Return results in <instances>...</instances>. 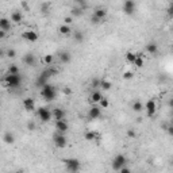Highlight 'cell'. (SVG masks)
<instances>
[{
	"label": "cell",
	"mask_w": 173,
	"mask_h": 173,
	"mask_svg": "<svg viewBox=\"0 0 173 173\" xmlns=\"http://www.w3.org/2000/svg\"><path fill=\"white\" fill-rule=\"evenodd\" d=\"M57 73H58V69H56V68H47V69H45L43 72L39 73V76L37 77V81H35V85L37 86H43L45 84H47L49 78L51 77V76H56Z\"/></svg>",
	"instance_id": "1"
},
{
	"label": "cell",
	"mask_w": 173,
	"mask_h": 173,
	"mask_svg": "<svg viewBox=\"0 0 173 173\" xmlns=\"http://www.w3.org/2000/svg\"><path fill=\"white\" fill-rule=\"evenodd\" d=\"M41 96H42L46 102H53L57 97V89L47 83L43 86H41Z\"/></svg>",
	"instance_id": "2"
},
{
	"label": "cell",
	"mask_w": 173,
	"mask_h": 173,
	"mask_svg": "<svg viewBox=\"0 0 173 173\" xmlns=\"http://www.w3.org/2000/svg\"><path fill=\"white\" fill-rule=\"evenodd\" d=\"M4 81H5V85L10 86V88H18V86L20 85V83H22V77H20L19 73H18V74H11V73H7Z\"/></svg>",
	"instance_id": "3"
},
{
	"label": "cell",
	"mask_w": 173,
	"mask_h": 173,
	"mask_svg": "<svg viewBox=\"0 0 173 173\" xmlns=\"http://www.w3.org/2000/svg\"><path fill=\"white\" fill-rule=\"evenodd\" d=\"M53 142H54V145H56V147L64 149L65 146H66V143H68V138H66V135H65L64 132L56 131L53 134Z\"/></svg>",
	"instance_id": "4"
},
{
	"label": "cell",
	"mask_w": 173,
	"mask_h": 173,
	"mask_svg": "<svg viewBox=\"0 0 173 173\" xmlns=\"http://www.w3.org/2000/svg\"><path fill=\"white\" fill-rule=\"evenodd\" d=\"M37 115H38V118L41 119V122H43V123H47V122H50L51 119H53L51 111L49 110L47 107H39L37 110Z\"/></svg>",
	"instance_id": "5"
},
{
	"label": "cell",
	"mask_w": 173,
	"mask_h": 173,
	"mask_svg": "<svg viewBox=\"0 0 173 173\" xmlns=\"http://www.w3.org/2000/svg\"><path fill=\"white\" fill-rule=\"evenodd\" d=\"M64 164L69 172H78L81 169V162L77 158H65Z\"/></svg>",
	"instance_id": "6"
},
{
	"label": "cell",
	"mask_w": 173,
	"mask_h": 173,
	"mask_svg": "<svg viewBox=\"0 0 173 173\" xmlns=\"http://www.w3.org/2000/svg\"><path fill=\"white\" fill-rule=\"evenodd\" d=\"M126 164H127L126 156H123V154H116L112 159V169L119 172V169H120L122 166H124Z\"/></svg>",
	"instance_id": "7"
},
{
	"label": "cell",
	"mask_w": 173,
	"mask_h": 173,
	"mask_svg": "<svg viewBox=\"0 0 173 173\" xmlns=\"http://www.w3.org/2000/svg\"><path fill=\"white\" fill-rule=\"evenodd\" d=\"M143 110H146V114H147L149 118H153V116L156 115V111H157L156 100L149 99L147 102H146V104H143Z\"/></svg>",
	"instance_id": "8"
},
{
	"label": "cell",
	"mask_w": 173,
	"mask_h": 173,
	"mask_svg": "<svg viewBox=\"0 0 173 173\" xmlns=\"http://www.w3.org/2000/svg\"><path fill=\"white\" fill-rule=\"evenodd\" d=\"M135 8H137V5H135L134 0H124L122 10H123V12L126 14V15H134Z\"/></svg>",
	"instance_id": "9"
},
{
	"label": "cell",
	"mask_w": 173,
	"mask_h": 173,
	"mask_svg": "<svg viewBox=\"0 0 173 173\" xmlns=\"http://www.w3.org/2000/svg\"><path fill=\"white\" fill-rule=\"evenodd\" d=\"M84 138H85V141H88V142H100L102 135L97 131H91V130H89V131L84 132Z\"/></svg>",
	"instance_id": "10"
},
{
	"label": "cell",
	"mask_w": 173,
	"mask_h": 173,
	"mask_svg": "<svg viewBox=\"0 0 173 173\" xmlns=\"http://www.w3.org/2000/svg\"><path fill=\"white\" fill-rule=\"evenodd\" d=\"M22 38H23L24 41H27V42L34 43V42H37L39 37H38L37 31H34V30H27V31H24L23 34H22Z\"/></svg>",
	"instance_id": "11"
},
{
	"label": "cell",
	"mask_w": 173,
	"mask_h": 173,
	"mask_svg": "<svg viewBox=\"0 0 173 173\" xmlns=\"http://www.w3.org/2000/svg\"><path fill=\"white\" fill-rule=\"evenodd\" d=\"M89 119H99L102 116V108L99 107V104H93L88 111Z\"/></svg>",
	"instance_id": "12"
},
{
	"label": "cell",
	"mask_w": 173,
	"mask_h": 173,
	"mask_svg": "<svg viewBox=\"0 0 173 173\" xmlns=\"http://www.w3.org/2000/svg\"><path fill=\"white\" fill-rule=\"evenodd\" d=\"M22 104H23L24 110L29 111V112H31V111L35 110V100L32 99V97H26V99H23Z\"/></svg>",
	"instance_id": "13"
},
{
	"label": "cell",
	"mask_w": 173,
	"mask_h": 173,
	"mask_svg": "<svg viewBox=\"0 0 173 173\" xmlns=\"http://www.w3.org/2000/svg\"><path fill=\"white\" fill-rule=\"evenodd\" d=\"M69 130V124L65 119H61V120H56V131L58 132H66Z\"/></svg>",
	"instance_id": "14"
},
{
	"label": "cell",
	"mask_w": 173,
	"mask_h": 173,
	"mask_svg": "<svg viewBox=\"0 0 173 173\" xmlns=\"http://www.w3.org/2000/svg\"><path fill=\"white\" fill-rule=\"evenodd\" d=\"M23 62L27 65V66H35L37 65V58L32 53H27L23 56Z\"/></svg>",
	"instance_id": "15"
},
{
	"label": "cell",
	"mask_w": 173,
	"mask_h": 173,
	"mask_svg": "<svg viewBox=\"0 0 173 173\" xmlns=\"http://www.w3.org/2000/svg\"><path fill=\"white\" fill-rule=\"evenodd\" d=\"M11 27H12V23H11L10 19L0 16V30H3V31L8 32V31L11 30Z\"/></svg>",
	"instance_id": "16"
},
{
	"label": "cell",
	"mask_w": 173,
	"mask_h": 173,
	"mask_svg": "<svg viewBox=\"0 0 173 173\" xmlns=\"http://www.w3.org/2000/svg\"><path fill=\"white\" fill-rule=\"evenodd\" d=\"M51 115H53L54 120H61V119H65V111L62 108H53L51 110Z\"/></svg>",
	"instance_id": "17"
},
{
	"label": "cell",
	"mask_w": 173,
	"mask_h": 173,
	"mask_svg": "<svg viewBox=\"0 0 173 173\" xmlns=\"http://www.w3.org/2000/svg\"><path fill=\"white\" fill-rule=\"evenodd\" d=\"M11 23H20L22 20H23V14L20 12V11H14L12 14H11Z\"/></svg>",
	"instance_id": "18"
},
{
	"label": "cell",
	"mask_w": 173,
	"mask_h": 173,
	"mask_svg": "<svg viewBox=\"0 0 173 173\" xmlns=\"http://www.w3.org/2000/svg\"><path fill=\"white\" fill-rule=\"evenodd\" d=\"M3 142L7 143V145H12V143L15 142V135H14V132L5 131L4 135H3Z\"/></svg>",
	"instance_id": "19"
},
{
	"label": "cell",
	"mask_w": 173,
	"mask_h": 173,
	"mask_svg": "<svg viewBox=\"0 0 173 173\" xmlns=\"http://www.w3.org/2000/svg\"><path fill=\"white\" fill-rule=\"evenodd\" d=\"M58 32L64 37H69V35H72V29H70L69 24H61L58 27Z\"/></svg>",
	"instance_id": "20"
},
{
	"label": "cell",
	"mask_w": 173,
	"mask_h": 173,
	"mask_svg": "<svg viewBox=\"0 0 173 173\" xmlns=\"http://www.w3.org/2000/svg\"><path fill=\"white\" fill-rule=\"evenodd\" d=\"M145 49L149 54H153V56H156V54L158 53V46H157L156 42H149Z\"/></svg>",
	"instance_id": "21"
},
{
	"label": "cell",
	"mask_w": 173,
	"mask_h": 173,
	"mask_svg": "<svg viewBox=\"0 0 173 173\" xmlns=\"http://www.w3.org/2000/svg\"><path fill=\"white\" fill-rule=\"evenodd\" d=\"M102 97H103V93L96 89V91H93V92L91 93V97H89V99H91V102L93 103V104H97V103L102 100Z\"/></svg>",
	"instance_id": "22"
},
{
	"label": "cell",
	"mask_w": 173,
	"mask_h": 173,
	"mask_svg": "<svg viewBox=\"0 0 173 173\" xmlns=\"http://www.w3.org/2000/svg\"><path fill=\"white\" fill-rule=\"evenodd\" d=\"M59 59H61L62 64H69L70 59H72V56H70L69 51H61L59 53Z\"/></svg>",
	"instance_id": "23"
},
{
	"label": "cell",
	"mask_w": 173,
	"mask_h": 173,
	"mask_svg": "<svg viewBox=\"0 0 173 173\" xmlns=\"http://www.w3.org/2000/svg\"><path fill=\"white\" fill-rule=\"evenodd\" d=\"M93 15L103 20V19L107 16V10H105V8H96V10L93 11Z\"/></svg>",
	"instance_id": "24"
},
{
	"label": "cell",
	"mask_w": 173,
	"mask_h": 173,
	"mask_svg": "<svg viewBox=\"0 0 173 173\" xmlns=\"http://www.w3.org/2000/svg\"><path fill=\"white\" fill-rule=\"evenodd\" d=\"M132 111L134 112H142L143 111V103L142 102H139V100H137V102H134L132 103Z\"/></svg>",
	"instance_id": "25"
},
{
	"label": "cell",
	"mask_w": 173,
	"mask_h": 173,
	"mask_svg": "<svg viewBox=\"0 0 173 173\" xmlns=\"http://www.w3.org/2000/svg\"><path fill=\"white\" fill-rule=\"evenodd\" d=\"M132 65L137 66V68H142L143 66V58H142V54H141V53H137V57H135Z\"/></svg>",
	"instance_id": "26"
},
{
	"label": "cell",
	"mask_w": 173,
	"mask_h": 173,
	"mask_svg": "<svg viewBox=\"0 0 173 173\" xmlns=\"http://www.w3.org/2000/svg\"><path fill=\"white\" fill-rule=\"evenodd\" d=\"M100 88L104 89V91H110L112 88V83L108 80H100Z\"/></svg>",
	"instance_id": "27"
},
{
	"label": "cell",
	"mask_w": 173,
	"mask_h": 173,
	"mask_svg": "<svg viewBox=\"0 0 173 173\" xmlns=\"http://www.w3.org/2000/svg\"><path fill=\"white\" fill-rule=\"evenodd\" d=\"M42 61H43V64H45V65H51V64H53V61H54V56H53V54H45L43 58H42Z\"/></svg>",
	"instance_id": "28"
},
{
	"label": "cell",
	"mask_w": 173,
	"mask_h": 173,
	"mask_svg": "<svg viewBox=\"0 0 173 173\" xmlns=\"http://www.w3.org/2000/svg\"><path fill=\"white\" fill-rule=\"evenodd\" d=\"M70 14H72V16L73 18H78V16H81L83 15V10H81L80 7H73L72 10H70Z\"/></svg>",
	"instance_id": "29"
},
{
	"label": "cell",
	"mask_w": 173,
	"mask_h": 173,
	"mask_svg": "<svg viewBox=\"0 0 173 173\" xmlns=\"http://www.w3.org/2000/svg\"><path fill=\"white\" fill-rule=\"evenodd\" d=\"M124 57H126V61L127 62L132 64V62H134V59H135V57H137V53H134V51H127Z\"/></svg>",
	"instance_id": "30"
},
{
	"label": "cell",
	"mask_w": 173,
	"mask_h": 173,
	"mask_svg": "<svg viewBox=\"0 0 173 173\" xmlns=\"http://www.w3.org/2000/svg\"><path fill=\"white\" fill-rule=\"evenodd\" d=\"M73 39L76 41V42H83V39H84V35H83V32L81 31H74L73 32Z\"/></svg>",
	"instance_id": "31"
},
{
	"label": "cell",
	"mask_w": 173,
	"mask_h": 173,
	"mask_svg": "<svg viewBox=\"0 0 173 173\" xmlns=\"http://www.w3.org/2000/svg\"><path fill=\"white\" fill-rule=\"evenodd\" d=\"M97 104H99V107H100V108H108V105H110V102H108L107 97L103 96V97H102V100H100V102L97 103Z\"/></svg>",
	"instance_id": "32"
},
{
	"label": "cell",
	"mask_w": 173,
	"mask_h": 173,
	"mask_svg": "<svg viewBox=\"0 0 173 173\" xmlns=\"http://www.w3.org/2000/svg\"><path fill=\"white\" fill-rule=\"evenodd\" d=\"M8 73H11V74H18V73H19V68L16 66L15 64H11L10 66H8Z\"/></svg>",
	"instance_id": "33"
},
{
	"label": "cell",
	"mask_w": 173,
	"mask_h": 173,
	"mask_svg": "<svg viewBox=\"0 0 173 173\" xmlns=\"http://www.w3.org/2000/svg\"><path fill=\"white\" fill-rule=\"evenodd\" d=\"M5 57H8V58H15V57H16V50H15V49H8V50L5 51Z\"/></svg>",
	"instance_id": "34"
},
{
	"label": "cell",
	"mask_w": 173,
	"mask_h": 173,
	"mask_svg": "<svg viewBox=\"0 0 173 173\" xmlns=\"http://www.w3.org/2000/svg\"><path fill=\"white\" fill-rule=\"evenodd\" d=\"M123 78H124V80H132V78H134V72H131V70L124 72L123 73Z\"/></svg>",
	"instance_id": "35"
},
{
	"label": "cell",
	"mask_w": 173,
	"mask_h": 173,
	"mask_svg": "<svg viewBox=\"0 0 173 173\" xmlns=\"http://www.w3.org/2000/svg\"><path fill=\"white\" fill-rule=\"evenodd\" d=\"M72 23H73V16L72 15H70V16H65V18H64V24H69V26H70Z\"/></svg>",
	"instance_id": "36"
},
{
	"label": "cell",
	"mask_w": 173,
	"mask_h": 173,
	"mask_svg": "<svg viewBox=\"0 0 173 173\" xmlns=\"http://www.w3.org/2000/svg\"><path fill=\"white\" fill-rule=\"evenodd\" d=\"M27 130H29V131H34L35 130V123L32 120H30L29 123H27Z\"/></svg>",
	"instance_id": "37"
},
{
	"label": "cell",
	"mask_w": 173,
	"mask_h": 173,
	"mask_svg": "<svg viewBox=\"0 0 173 173\" xmlns=\"http://www.w3.org/2000/svg\"><path fill=\"white\" fill-rule=\"evenodd\" d=\"M99 86H100V80L93 78V80H92V88H99Z\"/></svg>",
	"instance_id": "38"
},
{
	"label": "cell",
	"mask_w": 173,
	"mask_h": 173,
	"mask_svg": "<svg viewBox=\"0 0 173 173\" xmlns=\"http://www.w3.org/2000/svg\"><path fill=\"white\" fill-rule=\"evenodd\" d=\"M164 129L166 130V132L169 135H172L173 134V127H172V124H168V126H164Z\"/></svg>",
	"instance_id": "39"
},
{
	"label": "cell",
	"mask_w": 173,
	"mask_h": 173,
	"mask_svg": "<svg viewBox=\"0 0 173 173\" xmlns=\"http://www.w3.org/2000/svg\"><path fill=\"white\" fill-rule=\"evenodd\" d=\"M91 22L93 24H97V23H100V22H102V19H99L97 18V16H95V15H92V18H91Z\"/></svg>",
	"instance_id": "40"
},
{
	"label": "cell",
	"mask_w": 173,
	"mask_h": 173,
	"mask_svg": "<svg viewBox=\"0 0 173 173\" xmlns=\"http://www.w3.org/2000/svg\"><path fill=\"white\" fill-rule=\"evenodd\" d=\"M135 135H137V132H135L134 130H127V137H130V138H135Z\"/></svg>",
	"instance_id": "41"
},
{
	"label": "cell",
	"mask_w": 173,
	"mask_h": 173,
	"mask_svg": "<svg viewBox=\"0 0 173 173\" xmlns=\"http://www.w3.org/2000/svg\"><path fill=\"white\" fill-rule=\"evenodd\" d=\"M62 92H64V95H70L72 93V89H70L69 86H65V88L62 89Z\"/></svg>",
	"instance_id": "42"
},
{
	"label": "cell",
	"mask_w": 173,
	"mask_h": 173,
	"mask_svg": "<svg viewBox=\"0 0 173 173\" xmlns=\"http://www.w3.org/2000/svg\"><path fill=\"white\" fill-rule=\"evenodd\" d=\"M5 37H7V32L3 31V30H0V39H4Z\"/></svg>",
	"instance_id": "43"
},
{
	"label": "cell",
	"mask_w": 173,
	"mask_h": 173,
	"mask_svg": "<svg viewBox=\"0 0 173 173\" xmlns=\"http://www.w3.org/2000/svg\"><path fill=\"white\" fill-rule=\"evenodd\" d=\"M3 57H5V50H3V49L0 47V58H3Z\"/></svg>",
	"instance_id": "44"
},
{
	"label": "cell",
	"mask_w": 173,
	"mask_h": 173,
	"mask_svg": "<svg viewBox=\"0 0 173 173\" xmlns=\"http://www.w3.org/2000/svg\"><path fill=\"white\" fill-rule=\"evenodd\" d=\"M4 2H7V0H4Z\"/></svg>",
	"instance_id": "45"
}]
</instances>
